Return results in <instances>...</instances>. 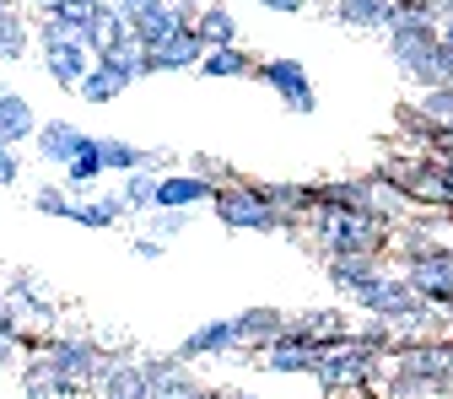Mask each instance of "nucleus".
Returning a JSON list of instances; mask_svg holds the SVG:
<instances>
[{"label": "nucleus", "instance_id": "1", "mask_svg": "<svg viewBox=\"0 0 453 399\" xmlns=\"http://www.w3.org/2000/svg\"><path fill=\"white\" fill-rule=\"evenodd\" d=\"M313 243L340 259V254H383L394 243V221L378 216L372 205H313Z\"/></svg>", "mask_w": 453, "mask_h": 399}, {"label": "nucleus", "instance_id": "2", "mask_svg": "<svg viewBox=\"0 0 453 399\" xmlns=\"http://www.w3.org/2000/svg\"><path fill=\"white\" fill-rule=\"evenodd\" d=\"M211 211H216L221 226H233V233H287V226H292V216L270 200L265 184H243V179L221 184Z\"/></svg>", "mask_w": 453, "mask_h": 399}, {"label": "nucleus", "instance_id": "3", "mask_svg": "<svg viewBox=\"0 0 453 399\" xmlns=\"http://www.w3.org/2000/svg\"><path fill=\"white\" fill-rule=\"evenodd\" d=\"M378 179H383V184H394L411 205L453 211V189H448V179H442V167H437V157H432V151H421V157H388Z\"/></svg>", "mask_w": 453, "mask_h": 399}, {"label": "nucleus", "instance_id": "4", "mask_svg": "<svg viewBox=\"0 0 453 399\" xmlns=\"http://www.w3.org/2000/svg\"><path fill=\"white\" fill-rule=\"evenodd\" d=\"M378 362H383V351H372L367 340L351 329L346 340H340V346H329L324 357H319V383L324 388H340V394H362L372 378H378Z\"/></svg>", "mask_w": 453, "mask_h": 399}, {"label": "nucleus", "instance_id": "5", "mask_svg": "<svg viewBox=\"0 0 453 399\" xmlns=\"http://www.w3.org/2000/svg\"><path fill=\"white\" fill-rule=\"evenodd\" d=\"M405 280L421 303H432L453 324V249H411L405 254Z\"/></svg>", "mask_w": 453, "mask_h": 399}, {"label": "nucleus", "instance_id": "6", "mask_svg": "<svg viewBox=\"0 0 453 399\" xmlns=\"http://www.w3.org/2000/svg\"><path fill=\"white\" fill-rule=\"evenodd\" d=\"M388 54L394 71H400L411 87H442V38L437 33H388Z\"/></svg>", "mask_w": 453, "mask_h": 399}, {"label": "nucleus", "instance_id": "7", "mask_svg": "<svg viewBox=\"0 0 453 399\" xmlns=\"http://www.w3.org/2000/svg\"><path fill=\"white\" fill-rule=\"evenodd\" d=\"M388 372H405V378H421V383H437V388H448L453 383V340H442V334H432V340H411V346H400V351H388Z\"/></svg>", "mask_w": 453, "mask_h": 399}, {"label": "nucleus", "instance_id": "8", "mask_svg": "<svg viewBox=\"0 0 453 399\" xmlns=\"http://www.w3.org/2000/svg\"><path fill=\"white\" fill-rule=\"evenodd\" d=\"M351 303H357L362 313H372V318H388V324H405L416 308H426V303L416 297V287L405 280V270H400V275H388V270H383L378 280H367V287H362Z\"/></svg>", "mask_w": 453, "mask_h": 399}, {"label": "nucleus", "instance_id": "9", "mask_svg": "<svg viewBox=\"0 0 453 399\" xmlns=\"http://www.w3.org/2000/svg\"><path fill=\"white\" fill-rule=\"evenodd\" d=\"M275 97H280V108L287 113H319V92H313V81H308V71H303V60H259V71H254Z\"/></svg>", "mask_w": 453, "mask_h": 399}, {"label": "nucleus", "instance_id": "10", "mask_svg": "<svg viewBox=\"0 0 453 399\" xmlns=\"http://www.w3.org/2000/svg\"><path fill=\"white\" fill-rule=\"evenodd\" d=\"M97 54L81 43V38H60V43H43V71L54 87H65V92H81L87 71H92Z\"/></svg>", "mask_w": 453, "mask_h": 399}, {"label": "nucleus", "instance_id": "11", "mask_svg": "<svg viewBox=\"0 0 453 399\" xmlns=\"http://www.w3.org/2000/svg\"><path fill=\"white\" fill-rule=\"evenodd\" d=\"M0 308L12 313V324H17L22 334H49V329H54V308L38 297L33 275H17L12 287H6V297H0Z\"/></svg>", "mask_w": 453, "mask_h": 399}, {"label": "nucleus", "instance_id": "12", "mask_svg": "<svg viewBox=\"0 0 453 399\" xmlns=\"http://www.w3.org/2000/svg\"><path fill=\"white\" fill-rule=\"evenodd\" d=\"M200 60H205V38H200L195 22H189V27H179L167 43L146 49V76H162V71H200Z\"/></svg>", "mask_w": 453, "mask_h": 399}, {"label": "nucleus", "instance_id": "13", "mask_svg": "<svg viewBox=\"0 0 453 399\" xmlns=\"http://www.w3.org/2000/svg\"><path fill=\"white\" fill-rule=\"evenodd\" d=\"M405 125L426 141V135H442V130H453V81H442V87H426L411 108H405Z\"/></svg>", "mask_w": 453, "mask_h": 399}, {"label": "nucleus", "instance_id": "14", "mask_svg": "<svg viewBox=\"0 0 453 399\" xmlns=\"http://www.w3.org/2000/svg\"><path fill=\"white\" fill-rule=\"evenodd\" d=\"M216 189H221V184H211V179H200V173H162L151 211H195L200 200H216Z\"/></svg>", "mask_w": 453, "mask_h": 399}, {"label": "nucleus", "instance_id": "15", "mask_svg": "<svg viewBox=\"0 0 453 399\" xmlns=\"http://www.w3.org/2000/svg\"><path fill=\"white\" fill-rule=\"evenodd\" d=\"M319 346H308V340H297V334H280L275 346L265 351V367L270 372H280V378H313L319 372Z\"/></svg>", "mask_w": 453, "mask_h": 399}, {"label": "nucleus", "instance_id": "16", "mask_svg": "<svg viewBox=\"0 0 453 399\" xmlns=\"http://www.w3.org/2000/svg\"><path fill=\"white\" fill-rule=\"evenodd\" d=\"M226 351H243L238 346V324L233 318H211L200 324L184 346H179V362H195V357H226Z\"/></svg>", "mask_w": 453, "mask_h": 399}, {"label": "nucleus", "instance_id": "17", "mask_svg": "<svg viewBox=\"0 0 453 399\" xmlns=\"http://www.w3.org/2000/svg\"><path fill=\"white\" fill-rule=\"evenodd\" d=\"M33 135H38L33 103H27L22 92H12V87H0V146H22V141H33Z\"/></svg>", "mask_w": 453, "mask_h": 399}, {"label": "nucleus", "instance_id": "18", "mask_svg": "<svg viewBox=\"0 0 453 399\" xmlns=\"http://www.w3.org/2000/svg\"><path fill=\"white\" fill-rule=\"evenodd\" d=\"M329 17H334L340 27H357V33H388L394 0H334Z\"/></svg>", "mask_w": 453, "mask_h": 399}, {"label": "nucleus", "instance_id": "19", "mask_svg": "<svg viewBox=\"0 0 453 399\" xmlns=\"http://www.w3.org/2000/svg\"><path fill=\"white\" fill-rule=\"evenodd\" d=\"M233 324H238V346H249V351H270L287 334V313H275V308H249Z\"/></svg>", "mask_w": 453, "mask_h": 399}, {"label": "nucleus", "instance_id": "20", "mask_svg": "<svg viewBox=\"0 0 453 399\" xmlns=\"http://www.w3.org/2000/svg\"><path fill=\"white\" fill-rule=\"evenodd\" d=\"M81 43H87L92 54H119L125 43H135V33H130V17H125L119 6H103V12H97V22L81 33Z\"/></svg>", "mask_w": 453, "mask_h": 399}, {"label": "nucleus", "instance_id": "21", "mask_svg": "<svg viewBox=\"0 0 453 399\" xmlns=\"http://www.w3.org/2000/svg\"><path fill=\"white\" fill-rule=\"evenodd\" d=\"M97 388H103V399H151V378L135 362H103Z\"/></svg>", "mask_w": 453, "mask_h": 399}, {"label": "nucleus", "instance_id": "22", "mask_svg": "<svg viewBox=\"0 0 453 399\" xmlns=\"http://www.w3.org/2000/svg\"><path fill=\"white\" fill-rule=\"evenodd\" d=\"M383 275V254H340V259H329V280L346 297H357L367 280H378Z\"/></svg>", "mask_w": 453, "mask_h": 399}, {"label": "nucleus", "instance_id": "23", "mask_svg": "<svg viewBox=\"0 0 453 399\" xmlns=\"http://www.w3.org/2000/svg\"><path fill=\"white\" fill-rule=\"evenodd\" d=\"M97 146H103V167L108 173H146V167H162V151H141V146H130V141H119V135H97Z\"/></svg>", "mask_w": 453, "mask_h": 399}, {"label": "nucleus", "instance_id": "24", "mask_svg": "<svg viewBox=\"0 0 453 399\" xmlns=\"http://www.w3.org/2000/svg\"><path fill=\"white\" fill-rule=\"evenodd\" d=\"M87 146V135L71 125V119H49V125H38V162H71L76 151Z\"/></svg>", "mask_w": 453, "mask_h": 399}, {"label": "nucleus", "instance_id": "25", "mask_svg": "<svg viewBox=\"0 0 453 399\" xmlns=\"http://www.w3.org/2000/svg\"><path fill=\"white\" fill-rule=\"evenodd\" d=\"M27 43H33V22L22 12V0H0V60H6V65L22 60Z\"/></svg>", "mask_w": 453, "mask_h": 399}, {"label": "nucleus", "instance_id": "26", "mask_svg": "<svg viewBox=\"0 0 453 399\" xmlns=\"http://www.w3.org/2000/svg\"><path fill=\"white\" fill-rule=\"evenodd\" d=\"M195 33L205 38V49H226V43H238V17L221 0H211V6L195 12Z\"/></svg>", "mask_w": 453, "mask_h": 399}, {"label": "nucleus", "instance_id": "27", "mask_svg": "<svg viewBox=\"0 0 453 399\" xmlns=\"http://www.w3.org/2000/svg\"><path fill=\"white\" fill-rule=\"evenodd\" d=\"M103 173H108V167H103V146H97V135H87V146L65 162V184H71V195H87Z\"/></svg>", "mask_w": 453, "mask_h": 399}, {"label": "nucleus", "instance_id": "28", "mask_svg": "<svg viewBox=\"0 0 453 399\" xmlns=\"http://www.w3.org/2000/svg\"><path fill=\"white\" fill-rule=\"evenodd\" d=\"M259 65L243 54V43H226V49H205L200 60V76H254Z\"/></svg>", "mask_w": 453, "mask_h": 399}, {"label": "nucleus", "instance_id": "29", "mask_svg": "<svg viewBox=\"0 0 453 399\" xmlns=\"http://www.w3.org/2000/svg\"><path fill=\"white\" fill-rule=\"evenodd\" d=\"M157 179H162V167H146V173H125V179H119V200H125V211H151V205H157Z\"/></svg>", "mask_w": 453, "mask_h": 399}, {"label": "nucleus", "instance_id": "30", "mask_svg": "<svg viewBox=\"0 0 453 399\" xmlns=\"http://www.w3.org/2000/svg\"><path fill=\"white\" fill-rule=\"evenodd\" d=\"M103 6H108V0H54V6H49L43 17H54V22H65V27H71V33L81 38V33H87V27L97 22V12H103Z\"/></svg>", "mask_w": 453, "mask_h": 399}, {"label": "nucleus", "instance_id": "31", "mask_svg": "<svg viewBox=\"0 0 453 399\" xmlns=\"http://www.w3.org/2000/svg\"><path fill=\"white\" fill-rule=\"evenodd\" d=\"M189 221H195V211H151V226H146V238L167 243V238L189 233Z\"/></svg>", "mask_w": 453, "mask_h": 399}, {"label": "nucleus", "instance_id": "32", "mask_svg": "<svg viewBox=\"0 0 453 399\" xmlns=\"http://www.w3.org/2000/svg\"><path fill=\"white\" fill-rule=\"evenodd\" d=\"M33 205H38V211H43V216H65V221H71V216H76V205H81V200H71V195H65V189H54V184H43V189H33Z\"/></svg>", "mask_w": 453, "mask_h": 399}, {"label": "nucleus", "instance_id": "33", "mask_svg": "<svg viewBox=\"0 0 453 399\" xmlns=\"http://www.w3.org/2000/svg\"><path fill=\"white\" fill-rule=\"evenodd\" d=\"M17 334H22V329L12 324L6 308H0V367H12V362H17Z\"/></svg>", "mask_w": 453, "mask_h": 399}, {"label": "nucleus", "instance_id": "34", "mask_svg": "<svg viewBox=\"0 0 453 399\" xmlns=\"http://www.w3.org/2000/svg\"><path fill=\"white\" fill-rule=\"evenodd\" d=\"M22 179V157H17V146H0V184H17Z\"/></svg>", "mask_w": 453, "mask_h": 399}, {"label": "nucleus", "instance_id": "35", "mask_svg": "<svg viewBox=\"0 0 453 399\" xmlns=\"http://www.w3.org/2000/svg\"><path fill=\"white\" fill-rule=\"evenodd\" d=\"M265 12H275V17H297V12H308L313 0H259Z\"/></svg>", "mask_w": 453, "mask_h": 399}, {"label": "nucleus", "instance_id": "36", "mask_svg": "<svg viewBox=\"0 0 453 399\" xmlns=\"http://www.w3.org/2000/svg\"><path fill=\"white\" fill-rule=\"evenodd\" d=\"M108 6H119L125 17H141V12H151V6H162V0H108Z\"/></svg>", "mask_w": 453, "mask_h": 399}, {"label": "nucleus", "instance_id": "37", "mask_svg": "<svg viewBox=\"0 0 453 399\" xmlns=\"http://www.w3.org/2000/svg\"><path fill=\"white\" fill-rule=\"evenodd\" d=\"M135 259H162V243L141 233V238H135Z\"/></svg>", "mask_w": 453, "mask_h": 399}, {"label": "nucleus", "instance_id": "38", "mask_svg": "<svg viewBox=\"0 0 453 399\" xmlns=\"http://www.w3.org/2000/svg\"><path fill=\"white\" fill-rule=\"evenodd\" d=\"M426 151H453V130H442V135H426Z\"/></svg>", "mask_w": 453, "mask_h": 399}, {"label": "nucleus", "instance_id": "39", "mask_svg": "<svg viewBox=\"0 0 453 399\" xmlns=\"http://www.w3.org/2000/svg\"><path fill=\"white\" fill-rule=\"evenodd\" d=\"M437 157V167H442V179H448V189H453V151H432Z\"/></svg>", "mask_w": 453, "mask_h": 399}, {"label": "nucleus", "instance_id": "40", "mask_svg": "<svg viewBox=\"0 0 453 399\" xmlns=\"http://www.w3.org/2000/svg\"><path fill=\"white\" fill-rule=\"evenodd\" d=\"M22 6H38V12H49V6H54V0H22Z\"/></svg>", "mask_w": 453, "mask_h": 399}, {"label": "nucleus", "instance_id": "41", "mask_svg": "<svg viewBox=\"0 0 453 399\" xmlns=\"http://www.w3.org/2000/svg\"><path fill=\"white\" fill-rule=\"evenodd\" d=\"M184 6H211V0H184Z\"/></svg>", "mask_w": 453, "mask_h": 399}]
</instances>
